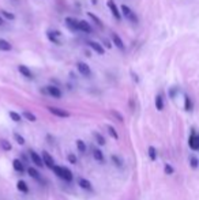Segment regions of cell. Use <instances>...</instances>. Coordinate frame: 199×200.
Instances as JSON below:
<instances>
[{
  "label": "cell",
  "mask_w": 199,
  "mask_h": 200,
  "mask_svg": "<svg viewBox=\"0 0 199 200\" xmlns=\"http://www.w3.org/2000/svg\"><path fill=\"white\" fill-rule=\"evenodd\" d=\"M199 165V159L197 157H190V166L192 169H197Z\"/></svg>",
  "instance_id": "cell-29"
},
{
  "label": "cell",
  "mask_w": 199,
  "mask_h": 200,
  "mask_svg": "<svg viewBox=\"0 0 199 200\" xmlns=\"http://www.w3.org/2000/svg\"><path fill=\"white\" fill-rule=\"evenodd\" d=\"M87 45L91 48V49H93L94 52H97L98 54H104L105 53V49L104 48H102V45L101 44H98L97 41H89L87 42Z\"/></svg>",
  "instance_id": "cell-10"
},
{
  "label": "cell",
  "mask_w": 199,
  "mask_h": 200,
  "mask_svg": "<svg viewBox=\"0 0 199 200\" xmlns=\"http://www.w3.org/2000/svg\"><path fill=\"white\" fill-rule=\"evenodd\" d=\"M42 159H44V163H45V166L48 169H53L55 167V161H53V157L49 153H46V151H42Z\"/></svg>",
  "instance_id": "cell-5"
},
{
  "label": "cell",
  "mask_w": 199,
  "mask_h": 200,
  "mask_svg": "<svg viewBox=\"0 0 199 200\" xmlns=\"http://www.w3.org/2000/svg\"><path fill=\"white\" fill-rule=\"evenodd\" d=\"M78 30L79 32H83V33H91V26L89 25V22L86 20H79V25H78Z\"/></svg>",
  "instance_id": "cell-12"
},
{
  "label": "cell",
  "mask_w": 199,
  "mask_h": 200,
  "mask_svg": "<svg viewBox=\"0 0 199 200\" xmlns=\"http://www.w3.org/2000/svg\"><path fill=\"white\" fill-rule=\"evenodd\" d=\"M16 188H18L20 192H23V193H27V192H29V187H27V184L23 180H19L16 182Z\"/></svg>",
  "instance_id": "cell-17"
},
{
  "label": "cell",
  "mask_w": 199,
  "mask_h": 200,
  "mask_svg": "<svg viewBox=\"0 0 199 200\" xmlns=\"http://www.w3.org/2000/svg\"><path fill=\"white\" fill-rule=\"evenodd\" d=\"M108 132L111 133V136H112V137H113V139H115V140H117V139H119V135H117V132H116V129L113 128L112 125H108Z\"/></svg>",
  "instance_id": "cell-30"
},
{
  "label": "cell",
  "mask_w": 199,
  "mask_h": 200,
  "mask_svg": "<svg viewBox=\"0 0 199 200\" xmlns=\"http://www.w3.org/2000/svg\"><path fill=\"white\" fill-rule=\"evenodd\" d=\"M188 144H190V149H192L194 151H198L199 150V136L192 132L190 139H188Z\"/></svg>",
  "instance_id": "cell-8"
},
{
  "label": "cell",
  "mask_w": 199,
  "mask_h": 200,
  "mask_svg": "<svg viewBox=\"0 0 199 200\" xmlns=\"http://www.w3.org/2000/svg\"><path fill=\"white\" fill-rule=\"evenodd\" d=\"M23 117H25V119H27L29 121H36V120H37V117L34 116L33 113L27 112V110H26V112H23Z\"/></svg>",
  "instance_id": "cell-31"
},
{
  "label": "cell",
  "mask_w": 199,
  "mask_h": 200,
  "mask_svg": "<svg viewBox=\"0 0 199 200\" xmlns=\"http://www.w3.org/2000/svg\"><path fill=\"white\" fill-rule=\"evenodd\" d=\"M14 137H15V140L20 144V146H22V144H25V139H23V137L20 136L19 133H14Z\"/></svg>",
  "instance_id": "cell-34"
},
{
  "label": "cell",
  "mask_w": 199,
  "mask_h": 200,
  "mask_svg": "<svg viewBox=\"0 0 199 200\" xmlns=\"http://www.w3.org/2000/svg\"><path fill=\"white\" fill-rule=\"evenodd\" d=\"M87 15H89V18H90V19H93V22L100 27V29H102V27H104V25H102V22H101V19H100L98 16H95L93 12H87Z\"/></svg>",
  "instance_id": "cell-21"
},
{
  "label": "cell",
  "mask_w": 199,
  "mask_h": 200,
  "mask_svg": "<svg viewBox=\"0 0 199 200\" xmlns=\"http://www.w3.org/2000/svg\"><path fill=\"white\" fill-rule=\"evenodd\" d=\"M0 14H2V16H4V18L10 19V20H14V19H15V15H14V14L7 12V11H4V10H2V11H0Z\"/></svg>",
  "instance_id": "cell-32"
},
{
  "label": "cell",
  "mask_w": 199,
  "mask_h": 200,
  "mask_svg": "<svg viewBox=\"0 0 199 200\" xmlns=\"http://www.w3.org/2000/svg\"><path fill=\"white\" fill-rule=\"evenodd\" d=\"M93 157H94V159L98 161V162L104 161V154H102V151L100 150V149H94L93 150Z\"/></svg>",
  "instance_id": "cell-22"
},
{
  "label": "cell",
  "mask_w": 199,
  "mask_h": 200,
  "mask_svg": "<svg viewBox=\"0 0 199 200\" xmlns=\"http://www.w3.org/2000/svg\"><path fill=\"white\" fill-rule=\"evenodd\" d=\"M77 146H78V150H79L81 154H85V153H86L87 147H86V143H85L83 140H77Z\"/></svg>",
  "instance_id": "cell-25"
},
{
  "label": "cell",
  "mask_w": 199,
  "mask_h": 200,
  "mask_svg": "<svg viewBox=\"0 0 199 200\" xmlns=\"http://www.w3.org/2000/svg\"><path fill=\"white\" fill-rule=\"evenodd\" d=\"M66 23H67V26L70 27L71 30H78L79 20H77L75 18H71V16H68V18H66Z\"/></svg>",
  "instance_id": "cell-14"
},
{
  "label": "cell",
  "mask_w": 199,
  "mask_h": 200,
  "mask_svg": "<svg viewBox=\"0 0 199 200\" xmlns=\"http://www.w3.org/2000/svg\"><path fill=\"white\" fill-rule=\"evenodd\" d=\"M112 40H113V44H115V45L117 46L120 50H124V48H126V46H124V42H123V40L120 38L117 34L113 33V34H112Z\"/></svg>",
  "instance_id": "cell-13"
},
{
  "label": "cell",
  "mask_w": 199,
  "mask_h": 200,
  "mask_svg": "<svg viewBox=\"0 0 199 200\" xmlns=\"http://www.w3.org/2000/svg\"><path fill=\"white\" fill-rule=\"evenodd\" d=\"M149 157H150V159H152V161L157 159V150H156V147H153V146L149 147Z\"/></svg>",
  "instance_id": "cell-28"
},
{
  "label": "cell",
  "mask_w": 199,
  "mask_h": 200,
  "mask_svg": "<svg viewBox=\"0 0 199 200\" xmlns=\"http://www.w3.org/2000/svg\"><path fill=\"white\" fill-rule=\"evenodd\" d=\"M112 159H113V162H115L116 165H117V166H120V165H122V161H120L119 158L116 157V155H112Z\"/></svg>",
  "instance_id": "cell-38"
},
{
  "label": "cell",
  "mask_w": 199,
  "mask_h": 200,
  "mask_svg": "<svg viewBox=\"0 0 199 200\" xmlns=\"http://www.w3.org/2000/svg\"><path fill=\"white\" fill-rule=\"evenodd\" d=\"M48 110H49L53 116H57V117H68L70 116V113L63 109H60V108H52V106H51V108H48Z\"/></svg>",
  "instance_id": "cell-11"
},
{
  "label": "cell",
  "mask_w": 199,
  "mask_h": 200,
  "mask_svg": "<svg viewBox=\"0 0 199 200\" xmlns=\"http://www.w3.org/2000/svg\"><path fill=\"white\" fill-rule=\"evenodd\" d=\"M46 36L51 42L56 44V45H60V33L59 32H52V30H49V32L46 33Z\"/></svg>",
  "instance_id": "cell-9"
},
{
  "label": "cell",
  "mask_w": 199,
  "mask_h": 200,
  "mask_svg": "<svg viewBox=\"0 0 199 200\" xmlns=\"http://www.w3.org/2000/svg\"><path fill=\"white\" fill-rule=\"evenodd\" d=\"M46 93V94H49L51 97L53 98H60L61 97V91L59 87H56V86H48V87H45V90H44Z\"/></svg>",
  "instance_id": "cell-6"
},
{
  "label": "cell",
  "mask_w": 199,
  "mask_h": 200,
  "mask_svg": "<svg viewBox=\"0 0 199 200\" xmlns=\"http://www.w3.org/2000/svg\"><path fill=\"white\" fill-rule=\"evenodd\" d=\"M18 70H19V72H20V74H22L25 78H27V79H32V78H33L32 71H30L29 68L26 67V65H19V67H18Z\"/></svg>",
  "instance_id": "cell-16"
},
{
  "label": "cell",
  "mask_w": 199,
  "mask_h": 200,
  "mask_svg": "<svg viewBox=\"0 0 199 200\" xmlns=\"http://www.w3.org/2000/svg\"><path fill=\"white\" fill-rule=\"evenodd\" d=\"M12 166H14V169H15L16 172H25V167H23V163L20 162V159H14V162H12Z\"/></svg>",
  "instance_id": "cell-20"
},
{
  "label": "cell",
  "mask_w": 199,
  "mask_h": 200,
  "mask_svg": "<svg viewBox=\"0 0 199 200\" xmlns=\"http://www.w3.org/2000/svg\"><path fill=\"white\" fill-rule=\"evenodd\" d=\"M27 173L32 178H36V180H41V176L38 173V170H37L36 167H29L27 169Z\"/></svg>",
  "instance_id": "cell-18"
},
{
  "label": "cell",
  "mask_w": 199,
  "mask_h": 200,
  "mask_svg": "<svg viewBox=\"0 0 199 200\" xmlns=\"http://www.w3.org/2000/svg\"><path fill=\"white\" fill-rule=\"evenodd\" d=\"M122 12H123V15L126 16L128 20H131L132 23H136L138 22V18H136V15H135V12L132 11L131 8H130L128 6H126V4H123L122 6Z\"/></svg>",
  "instance_id": "cell-2"
},
{
  "label": "cell",
  "mask_w": 199,
  "mask_h": 200,
  "mask_svg": "<svg viewBox=\"0 0 199 200\" xmlns=\"http://www.w3.org/2000/svg\"><path fill=\"white\" fill-rule=\"evenodd\" d=\"M184 101H186V105H184V109L187 110V112H191L192 110V101H191V98L186 95V98H184Z\"/></svg>",
  "instance_id": "cell-26"
},
{
  "label": "cell",
  "mask_w": 199,
  "mask_h": 200,
  "mask_svg": "<svg viewBox=\"0 0 199 200\" xmlns=\"http://www.w3.org/2000/svg\"><path fill=\"white\" fill-rule=\"evenodd\" d=\"M77 68H78V71L81 72V75H83V76L89 78L91 75L90 67H89L86 63H82V61H79V63H77Z\"/></svg>",
  "instance_id": "cell-4"
},
{
  "label": "cell",
  "mask_w": 199,
  "mask_h": 200,
  "mask_svg": "<svg viewBox=\"0 0 199 200\" xmlns=\"http://www.w3.org/2000/svg\"><path fill=\"white\" fill-rule=\"evenodd\" d=\"M164 169H165V173L166 174H173L175 173V169L172 167V166H170V165H165V167H164Z\"/></svg>",
  "instance_id": "cell-35"
},
{
  "label": "cell",
  "mask_w": 199,
  "mask_h": 200,
  "mask_svg": "<svg viewBox=\"0 0 199 200\" xmlns=\"http://www.w3.org/2000/svg\"><path fill=\"white\" fill-rule=\"evenodd\" d=\"M156 108L157 110H162L164 109V98H162V95L158 94L156 97Z\"/></svg>",
  "instance_id": "cell-23"
},
{
  "label": "cell",
  "mask_w": 199,
  "mask_h": 200,
  "mask_svg": "<svg viewBox=\"0 0 199 200\" xmlns=\"http://www.w3.org/2000/svg\"><path fill=\"white\" fill-rule=\"evenodd\" d=\"M3 23H4V20H3V18H2V16H0V26H2Z\"/></svg>",
  "instance_id": "cell-40"
},
{
  "label": "cell",
  "mask_w": 199,
  "mask_h": 200,
  "mask_svg": "<svg viewBox=\"0 0 199 200\" xmlns=\"http://www.w3.org/2000/svg\"><path fill=\"white\" fill-rule=\"evenodd\" d=\"M0 147H2L4 151H10L12 149L11 143H10L8 140H6V139H0Z\"/></svg>",
  "instance_id": "cell-24"
},
{
  "label": "cell",
  "mask_w": 199,
  "mask_h": 200,
  "mask_svg": "<svg viewBox=\"0 0 199 200\" xmlns=\"http://www.w3.org/2000/svg\"><path fill=\"white\" fill-rule=\"evenodd\" d=\"M68 161H70L71 163H77V157H75L74 154H68Z\"/></svg>",
  "instance_id": "cell-37"
},
{
  "label": "cell",
  "mask_w": 199,
  "mask_h": 200,
  "mask_svg": "<svg viewBox=\"0 0 199 200\" xmlns=\"http://www.w3.org/2000/svg\"><path fill=\"white\" fill-rule=\"evenodd\" d=\"M30 159H32L34 162V165H36L37 167H42L44 165V159H42V157L41 155H38L36 153V151H30Z\"/></svg>",
  "instance_id": "cell-7"
},
{
  "label": "cell",
  "mask_w": 199,
  "mask_h": 200,
  "mask_svg": "<svg viewBox=\"0 0 199 200\" xmlns=\"http://www.w3.org/2000/svg\"><path fill=\"white\" fill-rule=\"evenodd\" d=\"M94 136H95V140H97V143L100 144V146H104V144H105L104 136H102L101 133H94Z\"/></svg>",
  "instance_id": "cell-33"
},
{
  "label": "cell",
  "mask_w": 199,
  "mask_h": 200,
  "mask_svg": "<svg viewBox=\"0 0 199 200\" xmlns=\"http://www.w3.org/2000/svg\"><path fill=\"white\" fill-rule=\"evenodd\" d=\"M104 44H105V46H108V48H111L112 45H111V42L109 41H106V40H104Z\"/></svg>",
  "instance_id": "cell-39"
},
{
  "label": "cell",
  "mask_w": 199,
  "mask_h": 200,
  "mask_svg": "<svg viewBox=\"0 0 199 200\" xmlns=\"http://www.w3.org/2000/svg\"><path fill=\"white\" fill-rule=\"evenodd\" d=\"M10 119H11L12 121H15V123H19L20 120H22V116L18 115L16 112H12L11 110V112H10Z\"/></svg>",
  "instance_id": "cell-27"
},
{
  "label": "cell",
  "mask_w": 199,
  "mask_h": 200,
  "mask_svg": "<svg viewBox=\"0 0 199 200\" xmlns=\"http://www.w3.org/2000/svg\"><path fill=\"white\" fill-rule=\"evenodd\" d=\"M55 172V174L57 176V177H60L61 180L70 182L73 181V173H71V170L68 167H63V166H57V165H55V167L52 169Z\"/></svg>",
  "instance_id": "cell-1"
},
{
  "label": "cell",
  "mask_w": 199,
  "mask_h": 200,
  "mask_svg": "<svg viewBox=\"0 0 199 200\" xmlns=\"http://www.w3.org/2000/svg\"><path fill=\"white\" fill-rule=\"evenodd\" d=\"M106 6H108V8L111 10V12H112V15L115 16L116 19H122V14L119 12V8H117V6H116V3L113 2V0H108L106 2Z\"/></svg>",
  "instance_id": "cell-3"
},
{
  "label": "cell",
  "mask_w": 199,
  "mask_h": 200,
  "mask_svg": "<svg viewBox=\"0 0 199 200\" xmlns=\"http://www.w3.org/2000/svg\"><path fill=\"white\" fill-rule=\"evenodd\" d=\"M11 44L8 42V41H6V40H3V38H0V50H4V52H8V50H11Z\"/></svg>",
  "instance_id": "cell-19"
},
{
  "label": "cell",
  "mask_w": 199,
  "mask_h": 200,
  "mask_svg": "<svg viewBox=\"0 0 199 200\" xmlns=\"http://www.w3.org/2000/svg\"><path fill=\"white\" fill-rule=\"evenodd\" d=\"M78 184H79V187L82 189H85V191H91V189H93L90 181L86 180V178H79V180H78Z\"/></svg>",
  "instance_id": "cell-15"
},
{
  "label": "cell",
  "mask_w": 199,
  "mask_h": 200,
  "mask_svg": "<svg viewBox=\"0 0 199 200\" xmlns=\"http://www.w3.org/2000/svg\"><path fill=\"white\" fill-rule=\"evenodd\" d=\"M111 113H112V115L116 117V119L119 120V121H123V116L120 115V113H117V112H116V110H111Z\"/></svg>",
  "instance_id": "cell-36"
}]
</instances>
